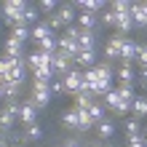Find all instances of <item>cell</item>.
Listing matches in <instances>:
<instances>
[{
    "label": "cell",
    "instance_id": "f546056e",
    "mask_svg": "<svg viewBox=\"0 0 147 147\" xmlns=\"http://www.w3.org/2000/svg\"><path fill=\"white\" fill-rule=\"evenodd\" d=\"M99 22L105 24V27H115V24H118V13L112 11V8H110V11H102L99 13Z\"/></svg>",
    "mask_w": 147,
    "mask_h": 147
},
{
    "label": "cell",
    "instance_id": "603a6c76",
    "mask_svg": "<svg viewBox=\"0 0 147 147\" xmlns=\"http://www.w3.org/2000/svg\"><path fill=\"white\" fill-rule=\"evenodd\" d=\"M78 46H80V51H94V46H96V35H94V32H83L80 40H78Z\"/></svg>",
    "mask_w": 147,
    "mask_h": 147
},
{
    "label": "cell",
    "instance_id": "277c9868",
    "mask_svg": "<svg viewBox=\"0 0 147 147\" xmlns=\"http://www.w3.org/2000/svg\"><path fill=\"white\" fill-rule=\"evenodd\" d=\"M19 123H22V126H32V123H38V107L32 105V99H30V102H22Z\"/></svg>",
    "mask_w": 147,
    "mask_h": 147
},
{
    "label": "cell",
    "instance_id": "9c48e42d",
    "mask_svg": "<svg viewBox=\"0 0 147 147\" xmlns=\"http://www.w3.org/2000/svg\"><path fill=\"white\" fill-rule=\"evenodd\" d=\"M5 56H8V59H16V62H22V59H24V46H22L19 40L8 38V40H5Z\"/></svg>",
    "mask_w": 147,
    "mask_h": 147
},
{
    "label": "cell",
    "instance_id": "5bb4252c",
    "mask_svg": "<svg viewBox=\"0 0 147 147\" xmlns=\"http://www.w3.org/2000/svg\"><path fill=\"white\" fill-rule=\"evenodd\" d=\"M131 19H134V27H147V11L142 3H131Z\"/></svg>",
    "mask_w": 147,
    "mask_h": 147
},
{
    "label": "cell",
    "instance_id": "f6af8a7d",
    "mask_svg": "<svg viewBox=\"0 0 147 147\" xmlns=\"http://www.w3.org/2000/svg\"><path fill=\"white\" fill-rule=\"evenodd\" d=\"M13 147H19V144H13Z\"/></svg>",
    "mask_w": 147,
    "mask_h": 147
},
{
    "label": "cell",
    "instance_id": "6da1fadb",
    "mask_svg": "<svg viewBox=\"0 0 147 147\" xmlns=\"http://www.w3.org/2000/svg\"><path fill=\"white\" fill-rule=\"evenodd\" d=\"M19 110H22V102H5V107L0 110V131H8L13 123H19Z\"/></svg>",
    "mask_w": 147,
    "mask_h": 147
},
{
    "label": "cell",
    "instance_id": "9a60e30c",
    "mask_svg": "<svg viewBox=\"0 0 147 147\" xmlns=\"http://www.w3.org/2000/svg\"><path fill=\"white\" fill-rule=\"evenodd\" d=\"M40 136H43V128L38 123H32V126H24V134L19 136L22 142H40Z\"/></svg>",
    "mask_w": 147,
    "mask_h": 147
},
{
    "label": "cell",
    "instance_id": "8fae6325",
    "mask_svg": "<svg viewBox=\"0 0 147 147\" xmlns=\"http://www.w3.org/2000/svg\"><path fill=\"white\" fill-rule=\"evenodd\" d=\"M136 48H139V43H134V40H128V38H126L123 51H120V62H123V64L136 62Z\"/></svg>",
    "mask_w": 147,
    "mask_h": 147
},
{
    "label": "cell",
    "instance_id": "f1b7e54d",
    "mask_svg": "<svg viewBox=\"0 0 147 147\" xmlns=\"http://www.w3.org/2000/svg\"><path fill=\"white\" fill-rule=\"evenodd\" d=\"M94 102H96V99H94L91 94H83V91H80V94L75 96V107H78V110H88Z\"/></svg>",
    "mask_w": 147,
    "mask_h": 147
},
{
    "label": "cell",
    "instance_id": "ac0fdd59",
    "mask_svg": "<svg viewBox=\"0 0 147 147\" xmlns=\"http://www.w3.org/2000/svg\"><path fill=\"white\" fill-rule=\"evenodd\" d=\"M78 8H80V11H88V13H102L105 11V3H102V0H80V3H78Z\"/></svg>",
    "mask_w": 147,
    "mask_h": 147
},
{
    "label": "cell",
    "instance_id": "4fadbf2b",
    "mask_svg": "<svg viewBox=\"0 0 147 147\" xmlns=\"http://www.w3.org/2000/svg\"><path fill=\"white\" fill-rule=\"evenodd\" d=\"M8 38L19 40L22 46H24V43H27V40H32V27H27V24H16V27L11 30V35H8Z\"/></svg>",
    "mask_w": 147,
    "mask_h": 147
},
{
    "label": "cell",
    "instance_id": "ab89813d",
    "mask_svg": "<svg viewBox=\"0 0 147 147\" xmlns=\"http://www.w3.org/2000/svg\"><path fill=\"white\" fill-rule=\"evenodd\" d=\"M5 144H8V139H5V134L0 131V147H5Z\"/></svg>",
    "mask_w": 147,
    "mask_h": 147
},
{
    "label": "cell",
    "instance_id": "30bf717a",
    "mask_svg": "<svg viewBox=\"0 0 147 147\" xmlns=\"http://www.w3.org/2000/svg\"><path fill=\"white\" fill-rule=\"evenodd\" d=\"M46 38H54V32H51V27L46 24V19H43V22H38L35 27H32V40H35V46H40Z\"/></svg>",
    "mask_w": 147,
    "mask_h": 147
},
{
    "label": "cell",
    "instance_id": "7c38bea8",
    "mask_svg": "<svg viewBox=\"0 0 147 147\" xmlns=\"http://www.w3.org/2000/svg\"><path fill=\"white\" fill-rule=\"evenodd\" d=\"M32 80H35V83H51V80H56V72H54L51 64H43L40 70L32 72Z\"/></svg>",
    "mask_w": 147,
    "mask_h": 147
},
{
    "label": "cell",
    "instance_id": "1f68e13d",
    "mask_svg": "<svg viewBox=\"0 0 147 147\" xmlns=\"http://www.w3.org/2000/svg\"><path fill=\"white\" fill-rule=\"evenodd\" d=\"M38 11H43V13H48V16H51V13H56V11H59V5L54 3V0H40Z\"/></svg>",
    "mask_w": 147,
    "mask_h": 147
},
{
    "label": "cell",
    "instance_id": "3957f363",
    "mask_svg": "<svg viewBox=\"0 0 147 147\" xmlns=\"http://www.w3.org/2000/svg\"><path fill=\"white\" fill-rule=\"evenodd\" d=\"M64 88H67V94H72V96H78L80 94V88H83V72L80 70H72V72H67L64 78Z\"/></svg>",
    "mask_w": 147,
    "mask_h": 147
},
{
    "label": "cell",
    "instance_id": "44dd1931",
    "mask_svg": "<svg viewBox=\"0 0 147 147\" xmlns=\"http://www.w3.org/2000/svg\"><path fill=\"white\" fill-rule=\"evenodd\" d=\"M94 62H96V54H94V51H80V54L75 56V64H80L83 70L94 67Z\"/></svg>",
    "mask_w": 147,
    "mask_h": 147
},
{
    "label": "cell",
    "instance_id": "b9f144b4",
    "mask_svg": "<svg viewBox=\"0 0 147 147\" xmlns=\"http://www.w3.org/2000/svg\"><path fill=\"white\" fill-rule=\"evenodd\" d=\"M91 147H105V144H102V142H91Z\"/></svg>",
    "mask_w": 147,
    "mask_h": 147
},
{
    "label": "cell",
    "instance_id": "7a4b0ae2",
    "mask_svg": "<svg viewBox=\"0 0 147 147\" xmlns=\"http://www.w3.org/2000/svg\"><path fill=\"white\" fill-rule=\"evenodd\" d=\"M51 102V83H32V105L43 110Z\"/></svg>",
    "mask_w": 147,
    "mask_h": 147
},
{
    "label": "cell",
    "instance_id": "d6a6232c",
    "mask_svg": "<svg viewBox=\"0 0 147 147\" xmlns=\"http://www.w3.org/2000/svg\"><path fill=\"white\" fill-rule=\"evenodd\" d=\"M54 94H67V88H64V80H62V78L51 80V96H54Z\"/></svg>",
    "mask_w": 147,
    "mask_h": 147
},
{
    "label": "cell",
    "instance_id": "74e56055",
    "mask_svg": "<svg viewBox=\"0 0 147 147\" xmlns=\"http://www.w3.org/2000/svg\"><path fill=\"white\" fill-rule=\"evenodd\" d=\"M3 99H5V83L0 80V102H3Z\"/></svg>",
    "mask_w": 147,
    "mask_h": 147
},
{
    "label": "cell",
    "instance_id": "52a82bcc",
    "mask_svg": "<svg viewBox=\"0 0 147 147\" xmlns=\"http://www.w3.org/2000/svg\"><path fill=\"white\" fill-rule=\"evenodd\" d=\"M59 51H62L64 56H70L72 62H75V56L80 54V46H78V40H70L67 35H62V38H59Z\"/></svg>",
    "mask_w": 147,
    "mask_h": 147
},
{
    "label": "cell",
    "instance_id": "ba28073f",
    "mask_svg": "<svg viewBox=\"0 0 147 147\" xmlns=\"http://www.w3.org/2000/svg\"><path fill=\"white\" fill-rule=\"evenodd\" d=\"M99 24V16L96 13H88V11H80L78 13V27L83 32H94V27Z\"/></svg>",
    "mask_w": 147,
    "mask_h": 147
},
{
    "label": "cell",
    "instance_id": "e0dca14e",
    "mask_svg": "<svg viewBox=\"0 0 147 147\" xmlns=\"http://www.w3.org/2000/svg\"><path fill=\"white\" fill-rule=\"evenodd\" d=\"M115 30H118V35H128V32L134 30V19H131V13H123V16H118V24H115Z\"/></svg>",
    "mask_w": 147,
    "mask_h": 147
},
{
    "label": "cell",
    "instance_id": "cb8c5ba5",
    "mask_svg": "<svg viewBox=\"0 0 147 147\" xmlns=\"http://www.w3.org/2000/svg\"><path fill=\"white\" fill-rule=\"evenodd\" d=\"M96 134L102 136V139H110L112 134H115V126H112V120H102V123H96Z\"/></svg>",
    "mask_w": 147,
    "mask_h": 147
},
{
    "label": "cell",
    "instance_id": "d590c367",
    "mask_svg": "<svg viewBox=\"0 0 147 147\" xmlns=\"http://www.w3.org/2000/svg\"><path fill=\"white\" fill-rule=\"evenodd\" d=\"M128 147H147V142L142 139V134H139V136H131V139H128Z\"/></svg>",
    "mask_w": 147,
    "mask_h": 147
},
{
    "label": "cell",
    "instance_id": "ee69618b",
    "mask_svg": "<svg viewBox=\"0 0 147 147\" xmlns=\"http://www.w3.org/2000/svg\"><path fill=\"white\" fill-rule=\"evenodd\" d=\"M0 19H3V13H0Z\"/></svg>",
    "mask_w": 147,
    "mask_h": 147
},
{
    "label": "cell",
    "instance_id": "7402d4cb",
    "mask_svg": "<svg viewBox=\"0 0 147 147\" xmlns=\"http://www.w3.org/2000/svg\"><path fill=\"white\" fill-rule=\"evenodd\" d=\"M38 51H43V54H56V51H59V35L46 38V40L38 46Z\"/></svg>",
    "mask_w": 147,
    "mask_h": 147
},
{
    "label": "cell",
    "instance_id": "8992f818",
    "mask_svg": "<svg viewBox=\"0 0 147 147\" xmlns=\"http://www.w3.org/2000/svg\"><path fill=\"white\" fill-rule=\"evenodd\" d=\"M56 16H59V22H62V27H64V30H67V27H72V22L78 19V13H75V5H72V3H64V5H59Z\"/></svg>",
    "mask_w": 147,
    "mask_h": 147
},
{
    "label": "cell",
    "instance_id": "8d00e7d4",
    "mask_svg": "<svg viewBox=\"0 0 147 147\" xmlns=\"http://www.w3.org/2000/svg\"><path fill=\"white\" fill-rule=\"evenodd\" d=\"M136 80H139L142 86H147V67H144V70H139V78H136Z\"/></svg>",
    "mask_w": 147,
    "mask_h": 147
},
{
    "label": "cell",
    "instance_id": "484cf974",
    "mask_svg": "<svg viewBox=\"0 0 147 147\" xmlns=\"http://www.w3.org/2000/svg\"><path fill=\"white\" fill-rule=\"evenodd\" d=\"M62 126L64 128H78V107L67 110L64 115H62Z\"/></svg>",
    "mask_w": 147,
    "mask_h": 147
},
{
    "label": "cell",
    "instance_id": "60d3db41",
    "mask_svg": "<svg viewBox=\"0 0 147 147\" xmlns=\"http://www.w3.org/2000/svg\"><path fill=\"white\" fill-rule=\"evenodd\" d=\"M142 139H144V142H147V128H142Z\"/></svg>",
    "mask_w": 147,
    "mask_h": 147
},
{
    "label": "cell",
    "instance_id": "2e32d148",
    "mask_svg": "<svg viewBox=\"0 0 147 147\" xmlns=\"http://www.w3.org/2000/svg\"><path fill=\"white\" fill-rule=\"evenodd\" d=\"M118 80H120V86H134V80H136L134 67H131V64H123V67L118 70Z\"/></svg>",
    "mask_w": 147,
    "mask_h": 147
},
{
    "label": "cell",
    "instance_id": "e575fe53",
    "mask_svg": "<svg viewBox=\"0 0 147 147\" xmlns=\"http://www.w3.org/2000/svg\"><path fill=\"white\" fill-rule=\"evenodd\" d=\"M70 40H80V35H83V30L78 27V24H72V27H67V32H64Z\"/></svg>",
    "mask_w": 147,
    "mask_h": 147
},
{
    "label": "cell",
    "instance_id": "d6986e66",
    "mask_svg": "<svg viewBox=\"0 0 147 147\" xmlns=\"http://www.w3.org/2000/svg\"><path fill=\"white\" fill-rule=\"evenodd\" d=\"M131 112H134L136 120H139V118H147V96H136L131 102Z\"/></svg>",
    "mask_w": 147,
    "mask_h": 147
},
{
    "label": "cell",
    "instance_id": "4dcf8cb0",
    "mask_svg": "<svg viewBox=\"0 0 147 147\" xmlns=\"http://www.w3.org/2000/svg\"><path fill=\"white\" fill-rule=\"evenodd\" d=\"M112 11H115L118 16L131 13V3H128V0H115V3H112Z\"/></svg>",
    "mask_w": 147,
    "mask_h": 147
},
{
    "label": "cell",
    "instance_id": "83f0119b",
    "mask_svg": "<svg viewBox=\"0 0 147 147\" xmlns=\"http://www.w3.org/2000/svg\"><path fill=\"white\" fill-rule=\"evenodd\" d=\"M88 115H91L94 123H102V120H105V105H102V102H94L88 107Z\"/></svg>",
    "mask_w": 147,
    "mask_h": 147
},
{
    "label": "cell",
    "instance_id": "d4e9b609",
    "mask_svg": "<svg viewBox=\"0 0 147 147\" xmlns=\"http://www.w3.org/2000/svg\"><path fill=\"white\" fill-rule=\"evenodd\" d=\"M118 96H120V102H126V105H131V102L136 99V94H134V86H118Z\"/></svg>",
    "mask_w": 147,
    "mask_h": 147
},
{
    "label": "cell",
    "instance_id": "4316f807",
    "mask_svg": "<svg viewBox=\"0 0 147 147\" xmlns=\"http://www.w3.org/2000/svg\"><path fill=\"white\" fill-rule=\"evenodd\" d=\"M142 134V123L136 118H126V136L131 139V136H139Z\"/></svg>",
    "mask_w": 147,
    "mask_h": 147
},
{
    "label": "cell",
    "instance_id": "f35d334b",
    "mask_svg": "<svg viewBox=\"0 0 147 147\" xmlns=\"http://www.w3.org/2000/svg\"><path fill=\"white\" fill-rule=\"evenodd\" d=\"M62 147H78V142H75V139H67V142H64Z\"/></svg>",
    "mask_w": 147,
    "mask_h": 147
},
{
    "label": "cell",
    "instance_id": "ffe728a7",
    "mask_svg": "<svg viewBox=\"0 0 147 147\" xmlns=\"http://www.w3.org/2000/svg\"><path fill=\"white\" fill-rule=\"evenodd\" d=\"M94 126H96V123L91 120L88 110H78V131H91Z\"/></svg>",
    "mask_w": 147,
    "mask_h": 147
},
{
    "label": "cell",
    "instance_id": "7bdbcfd3",
    "mask_svg": "<svg viewBox=\"0 0 147 147\" xmlns=\"http://www.w3.org/2000/svg\"><path fill=\"white\" fill-rule=\"evenodd\" d=\"M105 147H112V144H105Z\"/></svg>",
    "mask_w": 147,
    "mask_h": 147
},
{
    "label": "cell",
    "instance_id": "5b68a950",
    "mask_svg": "<svg viewBox=\"0 0 147 147\" xmlns=\"http://www.w3.org/2000/svg\"><path fill=\"white\" fill-rule=\"evenodd\" d=\"M123 43H126V38L123 35H112L110 40H107V46H105V56L107 59H120V51H123Z\"/></svg>",
    "mask_w": 147,
    "mask_h": 147
},
{
    "label": "cell",
    "instance_id": "836d02e7",
    "mask_svg": "<svg viewBox=\"0 0 147 147\" xmlns=\"http://www.w3.org/2000/svg\"><path fill=\"white\" fill-rule=\"evenodd\" d=\"M136 62L142 64V70L147 67V46H142V43H139V48H136Z\"/></svg>",
    "mask_w": 147,
    "mask_h": 147
}]
</instances>
